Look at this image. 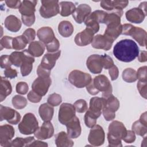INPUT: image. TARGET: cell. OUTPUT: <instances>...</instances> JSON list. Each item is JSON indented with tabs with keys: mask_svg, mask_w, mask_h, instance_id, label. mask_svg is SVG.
<instances>
[{
	"mask_svg": "<svg viewBox=\"0 0 147 147\" xmlns=\"http://www.w3.org/2000/svg\"><path fill=\"white\" fill-rule=\"evenodd\" d=\"M139 48L135 41L130 39L121 40L114 45L113 54L119 61L129 63L138 57Z\"/></svg>",
	"mask_w": 147,
	"mask_h": 147,
	"instance_id": "1",
	"label": "cell"
},
{
	"mask_svg": "<svg viewBox=\"0 0 147 147\" xmlns=\"http://www.w3.org/2000/svg\"><path fill=\"white\" fill-rule=\"evenodd\" d=\"M107 140L109 146H122L121 140L125 137L127 130L123 123L118 121H114L109 126Z\"/></svg>",
	"mask_w": 147,
	"mask_h": 147,
	"instance_id": "2",
	"label": "cell"
},
{
	"mask_svg": "<svg viewBox=\"0 0 147 147\" xmlns=\"http://www.w3.org/2000/svg\"><path fill=\"white\" fill-rule=\"evenodd\" d=\"M95 94L102 92V98H106L112 94L113 88L109 79L104 75H99L95 76L90 82Z\"/></svg>",
	"mask_w": 147,
	"mask_h": 147,
	"instance_id": "3",
	"label": "cell"
},
{
	"mask_svg": "<svg viewBox=\"0 0 147 147\" xmlns=\"http://www.w3.org/2000/svg\"><path fill=\"white\" fill-rule=\"evenodd\" d=\"M20 132L24 135L34 134L38 128V122L35 115L31 113H26L18 126Z\"/></svg>",
	"mask_w": 147,
	"mask_h": 147,
	"instance_id": "4",
	"label": "cell"
},
{
	"mask_svg": "<svg viewBox=\"0 0 147 147\" xmlns=\"http://www.w3.org/2000/svg\"><path fill=\"white\" fill-rule=\"evenodd\" d=\"M105 99V104L102 113L107 121L113 120L115 118V112L119 107V101L112 94Z\"/></svg>",
	"mask_w": 147,
	"mask_h": 147,
	"instance_id": "5",
	"label": "cell"
},
{
	"mask_svg": "<svg viewBox=\"0 0 147 147\" xmlns=\"http://www.w3.org/2000/svg\"><path fill=\"white\" fill-rule=\"evenodd\" d=\"M68 80L76 87L81 88L86 87L92 81V78L88 73L75 69L69 73Z\"/></svg>",
	"mask_w": 147,
	"mask_h": 147,
	"instance_id": "6",
	"label": "cell"
},
{
	"mask_svg": "<svg viewBox=\"0 0 147 147\" xmlns=\"http://www.w3.org/2000/svg\"><path fill=\"white\" fill-rule=\"evenodd\" d=\"M41 6L39 11L41 16L44 18H49L56 16L60 12L59 1L44 0L41 1Z\"/></svg>",
	"mask_w": 147,
	"mask_h": 147,
	"instance_id": "7",
	"label": "cell"
},
{
	"mask_svg": "<svg viewBox=\"0 0 147 147\" xmlns=\"http://www.w3.org/2000/svg\"><path fill=\"white\" fill-rule=\"evenodd\" d=\"M76 110L71 103H63L59 108L58 119L62 125H66L69 121L73 119L75 115Z\"/></svg>",
	"mask_w": 147,
	"mask_h": 147,
	"instance_id": "8",
	"label": "cell"
},
{
	"mask_svg": "<svg viewBox=\"0 0 147 147\" xmlns=\"http://www.w3.org/2000/svg\"><path fill=\"white\" fill-rule=\"evenodd\" d=\"M105 133L103 129L99 125H95L91 127L88 136V142L94 146H99L104 144Z\"/></svg>",
	"mask_w": 147,
	"mask_h": 147,
	"instance_id": "9",
	"label": "cell"
},
{
	"mask_svg": "<svg viewBox=\"0 0 147 147\" xmlns=\"http://www.w3.org/2000/svg\"><path fill=\"white\" fill-rule=\"evenodd\" d=\"M52 80L50 76H38L32 84V89L39 95L44 96L51 85Z\"/></svg>",
	"mask_w": 147,
	"mask_h": 147,
	"instance_id": "10",
	"label": "cell"
},
{
	"mask_svg": "<svg viewBox=\"0 0 147 147\" xmlns=\"http://www.w3.org/2000/svg\"><path fill=\"white\" fill-rule=\"evenodd\" d=\"M20 114L13 109L0 105V121H7L10 124L17 125L21 120Z\"/></svg>",
	"mask_w": 147,
	"mask_h": 147,
	"instance_id": "11",
	"label": "cell"
},
{
	"mask_svg": "<svg viewBox=\"0 0 147 147\" xmlns=\"http://www.w3.org/2000/svg\"><path fill=\"white\" fill-rule=\"evenodd\" d=\"M86 65L89 71L94 74H100L103 68L102 55L94 54L90 55L87 59Z\"/></svg>",
	"mask_w": 147,
	"mask_h": 147,
	"instance_id": "12",
	"label": "cell"
},
{
	"mask_svg": "<svg viewBox=\"0 0 147 147\" xmlns=\"http://www.w3.org/2000/svg\"><path fill=\"white\" fill-rule=\"evenodd\" d=\"M15 130L10 125L6 124L0 126V145L3 147H10L11 139L14 137Z\"/></svg>",
	"mask_w": 147,
	"mask_h": 147,
	"instance_id": "13",
	"label": "cell"
},
{
	"mask_svg": "<svg viewBox=\"0 0 147 147\" xmlns=\"http://www.w3.org/2000/svg\"><path fill=\"white\" fill-rule=\"evenodd\" d=\"M54 127L50 121H44L42 125L34 132V136L38 140L49 139L53 136Z\"/></svg>",
	"mask_w": 147,
	"mask_h": 147,
	"instance_id": "14",
	"label": "cell"
},
{
	"mask_svg": "<svg viewBox=\"0 0 147 147\" xmlns=\"http://www.w3.org/2000/svg\"><path fill=\"white\" fill-rule=\"evenodd\" d=\"M114 41L106 35L97 34L94 37L91 45L94 48L108 51L111 49Z\"/></svg>",
	"mask_w": 147,
	"mask_h": 147,
	"instance_id": "15",
	"label": "cell"
},
{
	"mask_svg": "<svg viewBox=\"0 0 147 147\" xmlns=\"http://www.w3.org/2000/svg\"><path fill=\"white\" fill-rule=\"evenodd\" d=\"M94 34V32L91 29L86 28L83 31L76 34L74 39L75 42L80 47L86 46L92 42Z\"/></svg>",
	"mask_w": 147,
	"mask_h": 147,
	"instance_id": "16",
	"label": "cell"
},
{
	"mask_svg": "<svg viewBox=\"0 0 147 147\" xmlns=\"http://www.w3.org/2000/svg\"><path fill=\"white\" fill-rule=\"evenodd\" d=\"M146 16V12L140 7H134L127 10L125 13L126 20L132 23L140 24L142 22Z\"/></svg>",
	"mask_w": 147,
	"mask_h": 147,
	"instance_id": "17",
	"label": "cell"
},
{
	"mask_svg": "<svg viewBox=\"0 0 147 147\" xmlns=\"http://www.w3.org/2000/svg\"><path fill=\"white\" fill-rule=\"evenodd\" d=\"M60 50L54 52L47 53L44 55L40 65L44 68L51 71V69L55 65L57 60L60 56Z\"/></svg>",
	"mask_w": 147,
	"mask_h": 147,
	"instance_id": "18",
	"label": "cell"
},
{
	"mask_svg": "<svg viewBox=\"0 0 147 147\" xmlns=\"http://www.w3.org/2000/svg\"><path fill=\"white\" fill-rule=\"evenodd\" d=\"M91 12V7L86 3L79 5L73 13L72 17L78 24H82L84 22L86 18L90 14Z\"/></svg>",
	"mask_w": 147,
	"mask_h": 147,
	"instance_id": "19",
	"label": "cell"
},
{
	"mask_svg": "<svg viewBox=\"0 0 147 147\" xmlns=\"http://www.w3.org/2000/svg\"><path fill=\"white\" fill-rule=\"evenodd\" d=\"M67 134L71 138H76L80 136L82 128L79 119L76 117L69 121L66 125Z\"/></svg>",
	"mask_w": 147,
	"mask_h": 147,
	"instance_id": "20",
	"label": "cell"
},
{
	"mask_svg": "<svg viewBox=\"0 0 147 147\" xmlns=\"http://www.w3.org/2000/svg\"><path fill=\"white\" fill-rule=\"evenodd\" d=\"M24 51L25 56L22 65L20 67V71L22 76H26L29 75L32 71L33 63L34 62V58L29 52L28 49H25Z\"/></svg>",
	"mask_w": 147,
	"mask_h": 147,
	"instance_id": "21",
	"label": "cell"
},
{
	"mask_svg": "<svg viewBox=\"0 0 147 147\" xmlns=\"http://www.w3.org/2000/svg\"><path fill=\"white\" fill-rule=\"evenodd\" d=\"M105 104V99L103 98L92 97L90 100V107L88 111L97 118L101 115L102 109Z\"/></svg>",
	"mask_w": 147,
	"mask_h": 147,
	"instance_id": "22",
	"label": "cell"
},
{
	"mask_svg": "<svg viewBox=\"0 0 147 147\" xmlns=\"http://www.w3.org/2000/svg\"><path fill=\"white\" fill-rule=\"evenodd\" d=\"M37 35L40 41L43 42L45 45L51 42L56 38L53 30L49 26L40 28L37 30Z\"/></svg>",
	"mask_w": 147,
	"mask_h": 147,
	"instance_id": "23",
	"label": "cell"
},
{
	"mask_svg": "<svg viewBox=\"0 0 147 147\" xmlns=\"http://www.w3.org/2000/svg\"><path fill=\"white\" fill-rule=\"evenodd\" d=\"M5 28L11 32H18L22 25V23L19 18L14 15L7 16L4 22Z\"/></svg>",
	"mask_w": 147,
	"mask_h": 147,
	"instance_id": "24",
	"label": "cell"
},
{
	"mask_svg": "<svg viewBox=\"0 0 147 147\" xmlns=\"http://www.w3.org/2000/svg\"><path fill=\"white\" fill-rule=\"evenodd\" d=\"M37 3V1H23L19 9V11L21 16H32L34 14Z\"/></svg>",
	"mask_w": 147,
	"mask_h": 147,
	"instance_id": "25",
	"label": "cell"
},
{
	"mask_svg": "<svg viewBox=\"0 0 147 147\" xmlns=\"http://www.w3.org/2000/svg\"><path fill=\"white\" fill-rule=\"evenodd\" d=\"M38 113L42 121H51L53 115L54 109L52 106L48 103H45L40 106L38 109Z\"/></svg>",
	"mask_w": 147,
	"mask_h": 147,
	"instance_id": "26",
	"label": "cell"
},
{
	"mask_svg": "<svg viewBox=\"0 0 147 147\" xmlns=\"http://www.w3.org/2000/svg\"><path fill=\"white\" fill-rule=\"evenodd\" d=\"M55 144L57 147H71L74 141L65 131H60L55 136Z\"/></svg>",
	"mask_w": 147,
	"mask_h": 147,
	"instance_id": "27",
	"label": "cell"
},
{
	"mask_svg": "<svg viewBox=\"0 0 147 147\" xmlns=\"http://www.w3.org/2000/svg\"><path fill=\"white\" fill-rule=\"evenodd\" d=\"M121 33L122 25L121 24H111L107 25L104 34L114 41L121 34Z\"/></svg>",
	"mask_w": 147,
	"mask_h": 147,
	"instance_id": "28",
	"label": "cell"
},
{
	"mask_svg": "<svg viewBox=\"0 0 147 147\" xmlns=\"http://www.w3.org/2000/svg\"><path fill=\"white\" fill-rule=\"evenodd\" d=\"M45 44L40 41H34L30 43L28 47L29 52L33 57H40L44 52Z\"/></svg>",
	"mask_w": 147,
	"mask_h": 147,
	"instance_id": "29",
	"label": "cell"
},
{
	"mask_svg": "<svg viewBox=\"0 0 147 147\" xmlns=\"http://www.w3.org/2000/svg\"><path fill=\"white\" fill-rule=\"evenodd\" d=\"M0 84V102H2L11 93L12 87L10 82L2 76L1 77Z\"/></svg>",
	"mask_w": 147,
	"mask_h": 147,
	"instance_id": "30",
	"label": "cell"
},
{
	"mask_svg": "<svg viewBox=\"0 0 147 147\" xmlns=\"http://www.w3.org/2000/svg\"><path fill=\"white\" fill-rule=\"evenodd\" d=\"M74 26L68 21H61L58 25V31L59 34L63 37H70L74 32Z\"/></svg>",
	"mask_w": 147,
	"mask_h": 147,
	"instance_id": "31",
	"label": "cell"
},
{
	"mask_svg": "<svg viewBox=\"0 0 147 147\" xmlns=\"http://www.w3.org/2000/svg\"><path fill=\"white\" fill-rule=\"evenodd\" d=\"M131 37L141 47H145L146 42V32L141 28L135 27Z\"/></svg>",
	"mask_w": 147,
	"mask_h": 147,
	"instance_id": "32",
	"label": "cell"
},
{
	"mask_svg": "<svg viewBox=\"0 0 147 147\" xmlns=\"http://www.w3.org/2000/svg\"><path fill=\"white\" fill-rule=\"evenodd\" d=\"M60 14L63 17H68L72 14L76 9L75 5L70 1H61L59 3Z\"/></svg>",
	"mask_w": 147,
	"mask_h": 147,
	"instance_id": "33",
	"label": "cell"
},
{
	"mask_svg": "<svg viewBox=\"0 0 147 147\" xmlns=\"http://www.w3.org/2000/svg\"><path fill=\"white\" fill-rule=\"evenodd\" d=\"M34 137H28L26 138L16 137L11 142L10 146H30V144L34 141Z\"/></svg>",
	"mask_w": 147,
	"mask_h": 147,
	"instance_id": "34",
	"label": "cell"
},
{
	"mask_svg": "<svg viewBox=\"0 0 147 147\" xmlns=\"http://www.w3.org/2000/svg\"><path fill=\"white\" fill-rule=\"evenodd\" d=\"M122 79L127 83H133L137 80V72L131 68H127L125 69L122 74Z\"/></svg>",
	"mask_w": 147,
	"mask_h": 147,
	"instance_id": "35",
	"label": "cell"
},
{
	"mask_svg": "<svg viewBox=\"0 0 147 147\" xmlns=\"http://www.w3.org/2000/svg\"><path fill=\"white\" fill-rule=\"evenodd\" d=\"M28 44V41L22 34L13 38L12 41V47L14 50L20 51L24 49Z\"/></svg>",
	"mask_w": 147,
	"mask_h": 147,
	"instance_id": "36",
	"label": "cell"
},
{
	"mask_svg": "<svg viewBox=\"0 0 147 147\" xmlns=\"http://www.w3.org/2000/svg\"><path fill=\"white\" fill-rule=\"evenodd\" d=\"M24 51H14L10 55V59L13 65L17 67H20L24 59Z\"/></svg>",
	"mask_w": 147,
	"mask_h": 147,
	"instance_id": "37",
	"label": "cell"
},
{
	"mask_svg": "<svg viewBox=\"0 0 147 147\" xmlns=\"http://www.w3.org/2000/svg\"><path fill=\"white\" fill-rule=\"evenodd\" d=\"M132 130L138 136L144 137L147 133V125L142 123L140 120L135 121L131 126Z\"/></svg>",
	"mask_w": 147,
	"mask_h": 147,
	"instance_id": "38",
	"label": "cell"
},
{
	"mask_svg": "<svg viewBox=\"0 0 147 147\" xmlns=\"http://www.w3.org/2000/svg\"><path fill=\"white\" fill-rule=\"evenodd\" d=\"M11 102L14 107L16 109H22L26 106L28 103L26 99L20 95H16L13 96Z\"/></svg>",
	"mask_w": 147,
	"mask_h": 147,
	"instance_id": "39",
	"label": "cell"
},
{
	"mask_svg": "<svg viewBox=\"0 0 147 147\" xmlns=\"http://www.w3.org/2000/svg\"><path fill=\"white\" fill-rule=\"evenodd\" d=\"M97 118H98L96 117H95L94 114H92L90 111L87 110L84 117L86 126L89 128L92 127L96 125Z\"/></svg>",
	"mask_w": 147,
	"mask_h": 147,
	"instance_id": "40",
	"label": "cell"
},
{
	"mask_svg": "<svg viewBox=\"0 0 147 147\" xmlns=\"http://www.w3.org/2000/svg\"><path fill=\"white\" fill-rule=\"evenodd\" d=\"M62 102V98L61 95L57 93H53L49 95L47 99L48 104L52 106H57Z\"/></svg>",
	"mask_w": 147,
	"mask_h": 147,
	"instance_id": "41",
	"label": "cell"
},
{
	"mask_svg": "<svg viewBox=\"0 0 147 147\" xmlns=\"http://www.w3.org/2000/svg\"><path fill=\"white\" fill-rule=\"evenodd\" d=\"M74 106L75 108L76 111L79 113H83L86 112L88 110V106L87 102L84 99H78L74 103Z\"/></svg>",
	"mask_w": 147,
	"mask_h": 147,
	"instance_id": "42",
	"label": "cell"
},
{
	"mask_svg": "<svg viewBox=\"0 0 147 147\" xmlns=\"http://www.w3.org/2000/svg\"><path fill=\"white\" fill-rule=\"evenodd\" d=\"M13 39V37L8 36H5L2 37L0 40L1 50H2L3 48L13 49V47H12Z\"/></svg>",
	"mask_w": 147,
	"mask_h": 147,
	"instance_id": "43",
	"label": "cell"
},
{
	"mask_svg": "<svg viewBox=\"0 0 147 147\" xmlns=\"http://www.w3.org/2000/svg\"><path fill=\"white\" fill-rule=\"evenodd\" d=\"M16 92L21 95H25L28 93L29 87L28 84L25 82H20L17 83L16 87Z\"/></svg>",
	"mask_w": 147,
	"mask_h": 147,
	"instance_id": "44",
	"label": "cell"
},
{
	"mask_svg": "<svg viewBox=\"0 0 147 147\" xmlns=\"http://www.w3.org/2000/svg\"><path fill=\"white\" fill-rule=\"evenodd\" d=\"M22 35L26 39L28 43H31L35 39L36 31L33 28H28L24 31Z\"/></svg>",
	"mask_w": 147,
	"mask_h": 147,
	"instance_id": "45",
	"label": "cell"
},
{
	"mask_svg": "<svg viewBox=\"0 0 147 147\" xmlns=\"http://www.w3.org/2000/svg\"><path fill=\"white\" fill-rule=\"evenodd\" d=\"M137 89L140 94L145 99H146L147 93V82H142L138 80L137 84Z\"/></svg>",
	"mask_w": 147,
	"mask_h": 147,
	"instance_id": "46",
	"label": "cell"
},
{
	"mask_svg": "<svg viewBox=\"0 0 147 147\" xmlns=\"http://www.w3.org/2000/svg\"><path fill=\"white\" fill-rule=\"evenodd\" d=\"M60 47V42L59 40L55 38L51 42L46 45L47 50L48 52H54L59 51Z\"/></svg>",
	"mask_w": 147,
	"mask_h": 147,
	"instance_id": "47",
	"label": "cell"
},
{
	"mask_svg": "<svg viewBox=\"0 0 147 147\" xmlns=\"http://www.w3.org/2000/svg\"><path fill=\"white\" fill-rule=\"evenodd\" d=\"M12 65L10 59V55H3L0 57V65L1 68H7Z\"/></svg>",
	"mask_w": 147,
	"mask_h": 147,
	"instance_id": "48",
	"label": "cell"
},
{
	"mask_svg": "<svg viewBox=\"0 0 147 147\" xmlns=\"http://www.w3.org/2000/svg\"><path fill=\"white\" fill-rule=\"evenodd\" d=\"M146 69H147V67L146 65L141 67L138 69L137 72V79H138L140 81L147 82Z\"/></svg>",
	"mask_w": 147,
	"mask_h": 147,
	"instance_id": "49",
	"label": "cell"
},
{
	"mask_svg": "<svg viewBox=\"0 0 147 147\" xmlns=\"http://www.w3.org/2000/svg\"><path fill=\"white\" fill-rule=\"evenodd\" d=\"M103 58V68L105 69H109L114 65V61L112 58L106 54L102 55Z\"/></svg>",
	"mask_w": 147,
	"mask_h": 147,
	"instance_id": "50",
	"label": "cell"
},
{
	"mask_svg": "<svg viewBox=\"0 0 147 147\" xmlns=\"http://www.w3.org/2000/svg\"><path fill=\"white\" fill-rule=\"evenodd\" d=\"M135 27L134 25L130 24H125L122 25V33L121 34L131 36Z\"/></svg>",
	"mask_w": 147,
	"mask_h": 147,
	"instance_id": "51",
	"label": "cell"
},
{
	"mask_svg": "<svg viewBox=\"0 0 147 147\" xmlns=\"http://www.w3.org/2000/svg\"><path fill=\"white\" fill-rule=\"evenodd\" d=\"M28 99L32 103H38L42 99V96L37 94L32 90L29 92L27 95Z\"/></svg>",
	"mask_w": 147,
	"mask_h": 147,
	"instance_id": "52",
	"label": "cell"
},
{
	"mask_svg": "<svg viewBox=\"0 0 147 147\" xmlns=\"http://www.w3.org/2000/svg\"><path fill=\"white\" fill-rule=\"evenodd\" d=\"M21 20L25 25L26 26H31L35 22V15L21 16Z\"/></svg>",
	"mask_w": 147,
	"mask_h": 147,
	"instance_id": "53",
	"label": "cell"
},
{
	"mask_svg": "<svg viewBox=\"0 0 147 147\" xmlns=\"http://www.w3.org/2000/svg\"><path fill=\"white\" fill-rule=\"evenodd\" d=\"M129 3V1L126 0L124 1H113V4L114 9L122 10L123 9L125 8Z\"/></svg>",
	"mask_w": 147,
	"mask_h": 147,
	"instance_id": "54",
	"label": "cell"
},
{
	"mask_svg": "<svg viewBox=\"0 0 147 147\" xmlns=\"http://www.w3.org/2000/svg\"><path fill=\"white\" fill-rule=\"evenodd\" d=\"M4 75L5 78H10V79H14L17 76L18 72L16 69H13L10 67L5 69Z\"/></svg>",
	"mask_w": 147,
	"mask_h": 147,
	"instance_id": "55",
	"label": "cell"
},
{
	"mask_svg": "<svg viewBox=\"0 0 147 147\" xmlns=\"http://www.w3.org/2000/svg\"><path fill=\"white\" fill-rule=\"evenodd\" d=\"M136 134L133 130H127L125 137L122 139L126 143L131 144L136 140Z\"/></svg>",
	"mask_w": 147,
	"mask_h": 147,
	"instance_id": "56",
	"label": "cell"
},
{
	"mask_svg": "<svg viewBox=\"0 0 147 147\" xmlns=\"http://www.w3.org/2000/svg\"><path fill=\"white\" fill-rule=\"evenodd\" d=\"M22 2L20 0H6L5 3L7 6L11 9H20Z\"/></svg>",
	"mask_w": 147,
	"mask_h": 147,
	"instance_id": "57",
	"label": "cell"
},
{
	"mask_svg": "<svg viewBox=\"0 0 147 147\" xmlns=\"http://www.w3.org/2000/svg\"><path fill=\"white\" fill-rule=\"evenodd\" d=\"M109 74L110 76L111 80H116L119 75V70L116 65L113 66L111 68L109 69Z\"/></svg>",
	"mask_w": 147,
	"mask_h": 147,
	"instance_id": "58",
	"label": "cell"
},
{
	"mask_svg": "<svg viewBox=\"0 0 147 147\" xmlns=\"http://www.w3.org/2000/svg\"><path fill=\"white\" fill-rule=\"evenodd\" d=\"M100 6L107 10H113L114 9L113 1H102L100 2Z\"/></svg>",
	"mask_w": 147,
	"mask_h": 147,
	"instance_id": "59",
	"label": "cell"
},
{
	"mask_svg": "<svg viewBox=\"0 0 147 147\" xmlns=\"http://www.w3.org/2000/svg\"><path fill=\"white\" fill-rule=\"evenodd\" d=\"M37 74L38 76H50L51 71H48L39 65L37 69Z\"/></svg>",
	"mask_w": 147,
	"mask_h": 147,
	"instance_id": "60",
	"label": "cell"
},
{
	"mask_svg": "<svg viewBox=\"0 0 147 147\" xmlns=\"http://www.w3.org/2000/svg\"><path fill=\"white\" fill-rule=\"evenodd\" d=\"M138 60L141 63L146 62L147 60V52L146 51H141L139 52L138 56Z\"/></svg>",
	"mask_w": 147,
	"mask_h": 147,
	"instance_id": "61",
	"label": "cell"
},
{
	"mask_svg": "<svg viewBox=\"0 0 147 147\" xmlns=\"http://www.w3.org/2000/svg\"><path fill=\"white\" fill-rule=\"evenodd\" d=\"M30 146H48V144L39 140H34L30 145Z\"/></svg>",
	"mask_w": 147,
	"mask_h": 147,
	"instance_id": "62",
	"label": "cell"
},
{
	"mask_svg": "<svg viewBox=\"0 0 147 147\" xmlns=\"http://www.w3.org/2000/svg\"><path fill=\"white\" fill-rule=\"evenodd\" d=\"M140 121L142 123L147 125V121H146V112H144V113H142L139 119Z\"/></svg>",
	"mask_w": 147,
	"mask_h": 147,
	"instance_id": "63",
	"label": "cell"
}]
</instances>
